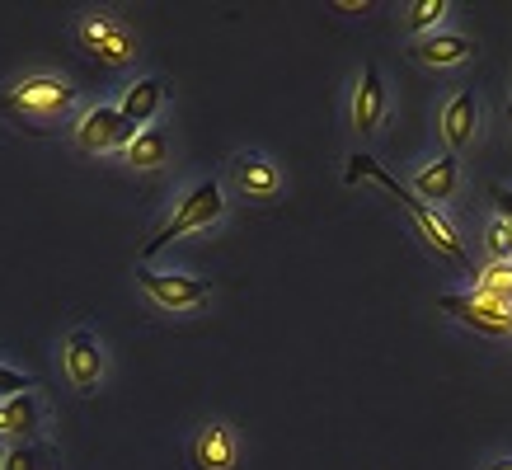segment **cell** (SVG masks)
<instances>
[{
    "mask_svg": "<svg viewBox=\"0 0 512 470\" xmlns=\"http://www.w3.org/2000/svg\"><path fill=\"white\" fill-rule=\"evenodd\" d=\"M80 43L90 47L99 62L109 66H127L137 57V43H132V33L109 15H94V19H80Z\"/></svg>",
    "mask_w": 512,
    "mask_h": 470,
    "instance_id": "8992f818",
    "label": "cell"
},
{
    "mask_svg": "<svg viewBox=\"0 0 512 470\" xmlns=\"http://www.w3.org/2000/svg\"><path fill=\"white\" fill-rule=\"evenodd\" d=\"M221 207H226V198H221V184H212V179H202L198 188H188L184 198H179V207H174L170 217L160 221V231L141 245V254H160L170 240H179V235L188 231H202V226H212V221L221 217Z\"/></svg>",
    "mask_w": 512,
    "mask_h": 470,
    "instance_id": "7a4b0ae2",
    "label": "cell"
},
{
    "mask_svg": "<svg viewBox=\"0 0 512 470\" xmlns=\"http://www.w3.org/2000/svg\"><path fill=\"white\" fill-rule=\"evenodd\" d=\"M76 104V85L62 76H29L19 80L15 90L0 99V113H10V118H29V123H47V118H57Z\"/></svg>",
    "mask_w": 512,
    "mask_h": 470,
    "instance_id": "3957f363",
    "label": "cell"
},
{
    "mask_svg": "<svg viewBox=\"0 0 512 470\" xmlns=\"http://www.w3.org/2000/svg\"><path fill=\"white\" fill-rule=\"evenodd\" d=\"M362 179H372V184L386 188L390 198H395V203H400L404 212L414 217V226L423 231V240H428V245H433V250L442 254V259H451V264H470V254H466V245H461V235L451 231V221L442 217V212H437L433 203H423V198H419V193H414L409 184H400V179H395V174H390L386 165H381V160H372V156H353L348 174H343V184H362Z\"/></svg>",
    "mask_w": 512,
    "mask_h": 470,
    "instance_id": "6da1fadb",
    "label": "cell"
},
{
    "mask_svg": "<svg viewBox=\"0 0 512 470\" xmlns=\"http://www.w3.org/2000/svg\"><path fill=\"white\" fill-rule=\"evenodd\" d=\"M489 470H512V456L508 461H489Z\"/></svg>",
    "mask_w": 512,
    "mask_h": 470,
    "instance_id": "d4e9b609",
    "label": "cell"
},
{
    "mask_svg": "<svg viewBox=\"0 0 512 470\" xmlns=\"http://www.w3.org/2000/svg\"><path fill=\"white\" fill-rule=\"evenodd\" d=\"M193 461L198 470H231L235 466V438L226 423H207L193 442Z\"/></svg>",
    "mask_w": 512,
    "mask_h": 470,
    "instance_id": "7c38bea8",
    "label": "cell"
},
{
    "mask_svg": "<svg viewBox=\"0 0 512 470\" xmlns=\"http://www.w3.org/2000/svg\"><path fill=\"white\" fill-rule=\"evenodd\" d=\"M475 292L512 306V264H489V273H480V282H475Z\"/></svg>",
    "mask_w": 512,
    "mask_h": 470,
    "instance_id": "ac0fdd59",
    "label": "cell"
},
{
    "mask_svg": "<svg viewBox=\"0 0 512 470\" xmlns=\"http://www.w3.org/2000/svg\"><path fill=\"white\" fill-rule=\"evenodd\" d=\"M66 376H71L76 391H94V386H99V376H104V353H99L90 329H76V334L66 339Z\"/></svg>",
    "mask_w": 512,
    "mask_h": 470,
    "instance_id": "ba28073f",
    "label": "cell"
},
{
    "mask_svg": "<svg viewBox=\"0 0 512 470\" xmlns=\"http://www.w3.org/2000/svg\"><path fill=\"white\" fill-rule=\"evenodd\" d=\"M489 250H494V264H512V226L508 221H494V226H489Z\"/></svg>",
    "mask_w": 512,
    "mask_h": 470,
    "instance_id": "44dd1931",
    "label": "cell"
},
{
    "mask_svg": "<svg viewBox=\"0 0 512 470\" xmlns=\"http://www.w3.org/2000/svg\"><path fill=\"white\" fill-rule=\"evenodd\" d=\"M33 428H38V405H33V395H19V400H0V438H29Z\"/></svg>",
    "mask_w": 512,
    "mask_h": 470,
    "instance_id": "2e32d148",
    "label": "cell"
},
{
    "mask_svg": "<svg viewBox=\"0 0 512 470\" xmlns=\"http://www.w3.org/2000/svg\"><path fill=\"white\" fill-rule=\"evenodd\" d=\"M231 174H235V184L245 188L249 198H278V188H282L278 165L264 160V156H235Z\"/></svg>",
    "mask_w": 512,
    "mask_h": 470,
    "instance_id": "8fae6325",
    "label": "cell"
},
{
    "mask_svg": "<svg viewBox=\"0 0 512 470\" xmlns=\"http://www.w3.org/2000/svg\"><path fill=\"white\" fill-rule=\"evenodd\" d=\"M0 470H43V452H38V447L15 442V447L5 452V461H0Z\"/></svg>",
    "mask_w": 512,
    "mask_h": 470,
    "instance_id": "ffe728a7",
    "label": "cell"
},
{
    "mask_svg": "<svg viewBox=\"0 0 512 470\" xmlns=\"http://www.w3.org/2000/svg\"><path fill=\"white\" fill-rule=\"evenodd\" d=\"M334 10H348V15H362V10H372V5H367V0H339V5H334Z\"/></svg>",
    "mask_w": 512,
    "mask_h": 470,
    "instance_id": "cb8c5ba5",
    "label": "cell"
},
{
    "mask_svg": "<svg viewBox=\"0 0 512 470\" xmlns=\"http://www.w3.org/2000/svg\"><path fill=\"white\" fill-rule=\"evenodd\" d=\"M137 282L141 292L165 306V311H188V306H198L207 292H212V282L207 278H188V273H156V268H137Z\"/></svg>",
    "mask_w": 512,
    "mask_h": 470,
    "instance_id": "277c9868",
    "label": "cell"
},
{
    "mask_svg": "<svg viewBox=\"0 0 512 470\" xmlns=\"http://www.w3.org/2000/svg\"><path fill=\"white\" fill-rule=\"evenodd\" d=\"M386 80L376 66H362V76H357V90H353V127L357 132H376V127L386 123Z\"/></svg>",
    "mask_w": 512,
    "mask_h": 470,
    "instance_id": "52a82bcc",
    "label": "cell"
},
{
    "mask_svg": "<svg viewBox=\"0 0 512 470\" xmlns=\"http://www.w3.org/2000/svg\"><path fill=\"white\" fill-rule=\"evenodd\" d=\"M437 306L451 315V320H461V325H470L475 334H489V339H512V325H498V320H484L475 306H470V297H461V292H442L437 297Z\"/></svg>",
    "mask_w": 512,
    "mask_h": 470,
    "instance_id": "9a60e30c",
    "label": "cell"
},
{
    "mask_svg": "<svg viewBox=\"0 0 512 470\" xmlns=\"http://www.w3.org/2000/svg\"><path fill=\"white\" fill-rule=\"evenodd\" d=\"M137 141V127L127 123L118 109H90L85 118H80L76 127V146L80 151H127Z\"/></svg>",
    "mask_w": 512,
    "mask_h": 470,
    "instance_id": "5b68a950",
    "label": "cell"
},
{
    "mask_svg": "<svg viewBox=\"0 0 512 470\" xmlns=\"http://www.w3.org/2000/svg\"><path fill=\"white\" fill-rule=\"evenodd\" d=\"M470 52H475V43H470L466 33H433V38H423L414 47V57L423 66H456V62H466Z\"/></svg>",
    "mask_w": 512,
    "mask_h": 470,
    "instance_id": "5bb4252c",
    "label": "cell"
},
{
    "mask_svg": "<svg viewBox=\"0 0 512 470\" xmlns=\"http://www.w3.org/2000/svg\"><path fill=\"white\" fill-rule=\"evenodd\" d=\"M33 376L15 372V367H0V400H19V395H29Z\"/></svg>",
    "mask_w": 512,
    "mask_h": 470,
    "instance_id": "7402d4cb",
    "label": "cell"
},
{
    "mask_svg": "<svg viewBox=\"0 0 512 470\" xmlns=\"http://www.w3.org/2000/svg\"><path fill=\"white\" fill-rule=\"evenodd\" d=\"M127 160H132V170H160V165L170 160V137H165L160 127H146V132H137V141L127 146Z\"/></svg>",
    "mask_w": 512,
    "mask_h": 470,
    "instance_id": "e0dca14e",
    "label": "cell"
},
{
    "mask_svg": "<svg viewBox=\"0 0 512 470\" xmlns=\"http://www.w3.org/2000/svg\"><path fill=\"white\" fill-rule=\"evenodd\" d=\"M165 94H170V85L160 76H146V80H137V85H127V94H123V104H118V113H123L127 123L141 132V123H151L160 113V104H165Z\"/></svg>",
    "mask_w": 512,
    "mask_h": 470,
    "instance_id": "30bf717a",
    "label": "cell"
},
{
    "mask_svg": "<svg viewBox=\"0 0 512 470\" xmlns=\"http://www.w3.org/2000/svg\"><path fill=\"white\" fill-rule=\"evenodd\" d=\"M475 123H480V99H475V90H456L451 104L442 109V137H447L451 156L466 151L470 141H475Z\"/></svg>",
    "mask_w": 512,
    "mask_h": 470,
    "instance_id": "9c48e42d",
    "label": "cell"
},
{
    "mask_svg": "<svg viewBox=\"0 0 512 470\" xmlns=\"http://www.w3.org/2000/svg\"><path fill=\"white\" fill-rule=\"evenodd\" d=\"M494 203H498V221H508L512 226V193L508 188H494Z\"/></svg>",
    "mask_w": 512,
    "mask_h": 470,
    "instance_id": "603a6c76",
    "label": "cell"
},
{
    "mask_svg": "<svg viewBox=\"0 0 512 470\" xmlns=\"http://www.w3.org/2000/svg\"><path fill=\"white\" fill-rule=\"evenodd\" d=\"M456 179H461V160L451 156H437L433 165H423L419 174H414V193H419L423 203H428V198H433V203H442V198H451V193H456Z\"/></svg>",
    "mask_w": 512,
    "mask_h": 470,
    "instance_id": "4fadbf2b",
    "label": "cell"
},
{
    "mask_svg": "<svg viewBox=\"0 0 512 470\" xmlns=\"http://www.w3.org/2000/svg\"><path fill=\"white\" fill-rule=\"evenodd\" d=\"M447 10H451L447 0H419V5H409V29H414V33H428L437 19L447 15Z\"/></svg>",
    "mask_w": 512,
    "mask_h": 470,
    "instance_id": "d6986e66",
    "label": "cell"
}]
</instances>
